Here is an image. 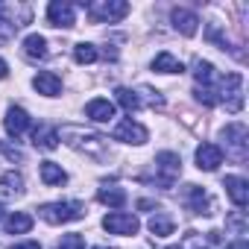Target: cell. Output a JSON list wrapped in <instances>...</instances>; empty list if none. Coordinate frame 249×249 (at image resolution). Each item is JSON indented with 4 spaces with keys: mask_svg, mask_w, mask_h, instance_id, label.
Here are the masks:
<instances>
[{
    "mask_svg": "<svg viewBox=\"0 0 249 249\" xmlns=\"http://www.w3.org/2000/svg\"><path fill=\"white\" fill-rule=\"evenodd\" d=\"M59 138H62L71 150L85 153L88 159H97V161L108 159V141H106L103 135H97V132H85L82 126H73V123H68V126H62Z\"/></svg>",
    "mask_w": 249,
    "mask_h": 249,
    "instance_id": "1",
    "label": "cell"
},
{
    "mask_svg": "<svg viewBox=\"0 0 249 249\" xmlns=\"http://www.w3.org/2000/svg\"><path fill=\"white\" fill-rule=\"evenodd\" d=\"M41 220L50 223V226H62V223H73V220H82L85 217V205L82 202H47L38 208Z\"/></svg>",
    "mask_w": 249,
    "mask_h": 249,
    "instance_id": "2",
    "label": "cell"
},
{
    "mask_svg": "<svg viewBox=\"0 0 249 249\" xmlns=\"http://www.w3.org/2000/svg\"><path fill=\"white\" fill-rule=\"evenodd\" d=\"M85 12L97 24H114V21L129 15V3L126 0H94V3L85 6Z\"/></svg>",
    "mask_w": 249,
    "mask_h": 249,
    "instance_id": "3",
    "label": "cell"
},
{
    "mask_svg": "<svg viewBox=\"0 0 249 249\" xmlns=\"http://www.w3.org/2000/svg\"><path fill=\"white\" fill-rule=\"evenodd\" d=\"M30 24V6L0 3V41H9L21 27Z\"/></svg>",
    "mask_w": 249,
    "mask_h": 249,
    "instance_id": "4",
    "label": "cell"
},
{
    "mask_svg": "<svg viewBox=\"0 0 249 249\" xmlns=\"http://www.w3.org/2000/svg\"><path fill=\"white\" fill-rule=\"evenodd\" d=\"M217 94H220V103H226V111L237 114V111L243 108V76H240V73L223 76Z\"/></svg>",
    "mask_w": 249,
    "mask_h": 249,
    "instance_id": "5",
    "label": "cell"
},
{
    "mask_svg": "<svg viewBox=\"0 0 249 249\" xmlns=\"http://www.w3.org/2000/svg\"><path fill=\"white\" fill-rule=\"evenodd\" d=\"M179 173H182V159H179V153L164 150V153L156 156V182H159L161 188H173V182L179 179Z\"/></svg>",
    "mask_w": 249,
    "mask_h": 249,
    "instance_id": "6",
    "label": "cell"
},
{
    "mask_svg": "<svg viewBox=\"0 0 249 249\" xmlns=\"http://www.w3.org/2000/svg\"><path fill=\"white\" fill-rule=\"evenodd\" d=\"M103 229L108 231V234H138V229H141V223H138V217L135 214H126V211H111V214H106L103 217Z\"/></svg>",
    "mask_w": 249,
    "mask_h": 249,
    "instance_id": "7",
    "label": "cell"
},
{
    "mask_svg": "<svg viewBox=\"0 0 249 249\" xmlns=\"http://www.w3.org/2000/svg\"><path fill=\"white\" fill-rule=\"evenodd\" d=\"M182 202H185V208H188L191 214H211V208H214L208 191L199 188V185H185V191H182Z\"/></svg>",
    "mask_w": 249,
    "mask_h": 249,
    "instance_id": "8",
    "label": "cell"
},
{
    "mask_svg": "<svg viewBox=\"0 0 249 249\" xmlns=\"http://www.w3.org/2000/svg\"><path fill=\"white\" fill-rule=\"evenodd\" d=\"M246 138H249V132H246L243 123H229L223 129V141L237 161H246Z\"/></svg>",
    "mask_w": 249,
    "mask_h": 249,
    "instance_id": "9",
    "label": "cell"
},
{
    "mask_svg": "<svg viewBox=\"0 0 249 249\" xmlns=\"http://www.w3.org/2000/svg\"><path fill=\"white\" fill-rule=\"evenodd\" d=\"M47 21H50V27L68 30V27L76 24V6L68 3V0H53V3L47 6Z\"/></svg>",
    "mask_w": 249,
    "mask_h": 249,
    "instance_id": "10",
    "label": "cell"
},
{
    "mask_svg": "<svg viewBox=\"0 0 249 249\" xmlns=\"http://www.w3.org/2000/svg\"><path fill=\"white\" fill-rule=\"evenodd\" d=\"M147 138H150V132L141 126V123H135L132 117H126L123 123H117V126H114V141H123V144H135V147H141V144H147Z\"/></svg>",
    "mask_w": 249,
    "mask_h": 249,
    "instance_id": "11",
    "label": "cell"
},
{
    "mask_svg": "<svg viewBox=\"0 0 249 249\" xmlns=\"http://www.w3.org/2000/svg\"><path fill=\"white\" fill-rule=\"evenodd\" d=\"M3 126H6L9 138H21V135L30 129V114H27V108L9 106V108H6V117H3Z\"/></svg>",
    "mask_w": 249,
    "mask_h": 249,
    "instance_id": "12",
    "label": "cell"
},
{
    "mask_svg": "<svg viewBox=\"0 0 249 249\" xmlns=\"http://www.w3.org/2000/svg\"><path fill=\"white\" fill-rule=\"evenodd\" d=\"M220 164H223V150H220L217 144H202V147H196V167H199V170L214 173Z\"/></svg>",
    "mask_w": 249,
    "mask_h": 249,
    "instance_id": "13",
    "label": "cell"
},
{
    "mask_svg": "<svg viewBox=\"0 0 249 249\" xmlns=\"http://www.w3.org/2000/svg\"><path fill=\"white\" fill-rule=\"evenodd\" d=\"M170 21H173L176 33H182V36H188V38H191V36H196V27H199V18H196V12L176 6V9L170 12Z\"/></svg>",
    "mask_w": 249,
    "mask_h": 249,
    "instance_id": "14",
    "label": "cell"
},
{
    "mask_svg": "<svg viewBox=\"0 0 249 249\" xmlns=\"http://www.w3.org/2000/svg\"><path fill=\"white\" fill-rule=\"evenodd\" d=\"M194 76H196V88H211V91H217L220 88V79H223L214 71V65L211 62H202V59L194 62Z\"/></svg>",
    "mask_w": 249,
    "mask_h": 249,
    "instance_id": "15",
    "label": "cell"
},
{
    "mask_svg": "<svg viewBox=\"0 0 249 249\" xmlns=\"http://www.w3.org/2000/svg\"><path fill=\"white\" fill-rule=\"evenodd\" d=\"M223 188H226L229 199H231L237 208H246V202H249V182H246V179H240V176H226V179H223Z\"/></svg>",
    "mask_w": 249,
    "mask_h": 249,
    "instance_id": "16",
    "label": "cell"
},
{
    "mask_svg": "<svg viewBox=\"0 0 249 249\" xmlns=\"http://www.w3.org/2000/svg\"><path fill=\"white\" fill-rule=\"evenodd\" d=\"M24 56H27L30 62H44V59L50 56V50H47V38L38 36V33H30V36L24 38Z\"/></svg>",
    "mask_w": 249,
    "mask_h": 249,
    "instance_id": "17",
    "label": "cell"
},
{
    "mask_svg": "<svg viewBox=\"0 0 249 249\" xmlns=\"http://www.w3.org/2000/svg\"><path fill=\"white\" fill-rule=\"evenodd\" d=\"M33 88H36L38 94H44V97H56V94L62 91V79H59L53 71H41V73H36Z\"/></svg>",
    "mask_w": 249,
    "mask_h": 249,
    "instance_id": "18",
    "label": "cell"
},
{
    "mask_svg": "<svg viewBox=\"0 0 249 249\" xmlns=\"http://www.w3.org/2000/svg\"><path fill=\"white\" fill-rule=\"evenodd\" d=\"M85 114L94 120V123H108L114 117V106L106 100V97H94L88 106H85Z\"/></svg>",
    "mask_w": 249,
    "mask_h": 249,
    "instance_id": "19",
    "label": "cell"
},
{
    "mask_svg": "<svg viewBox=\"0 0 249 249\" xmlns=\"http://www.w3.org/2000/svg\"><path fill=\"white\" fill-rule=\"evenodd\" d=\"M21 194H24V176H21V173L9 170V173L0 176V196L15 199V196H21Z\"/></svg>",
    "mask_w": 249,
    "mask_h": 249,
    "instance_id": "20",
    "label": "cell"
},
{
    "mask_svg": "<svg viewBox=\"0 0 249 249\" xmlns=\"http://www.w3.org/2000/svg\"><path fill=\"white\" fill-rule=\"evenodd\" d=\"M33 144L38 147V150H56L59 147V132L53 129V126H36L33 129Z\"/></svg>",
    "mask_w": 249,
    "mask_h": 249,
    "instance_id": "21",
    "label": "cell"
},
{
    "mask_svg": "<svg viewBox=\"0 0 249 249\" xmlns=\"http://www.w3.org/2000/svg\"><path fill=\"white\" fill-rule=\"evenodd\" d=\"M38 173H41V182H44V185H50V188H56V185H65V182H68V173H65L56 161H41Z\"/></svg>",
    "mask_w": 249,
    "mask_h": 249,
    "instance_id": "22",
    "label": "cell"
},
{
    "mask_svg": "<svg viewBox=\"0 0 249 249\" xmlns=\"http://www.w3.org/2000/svg\"><path fill=\"white\" fill-rule=\"evenodd\" d=\"M97 199L103 205H108V208H123V205H126V191L117 188V185H111V188L106 185V188L97 191Z\"/></svg>",
    "mask_w": 249,
    "mask_h": 249,
    "instance_id": "23",
    "label": "cell"
},
{
    "mask_svg": "<svg viewBox=\"0 0 249 249\" xmlns=\"http://www.w3.org/2000/svg\"><path fill=\"white\" fill-rule=\"evenodd\" d=\"M153 71H159V73H182L185 71V65L173 56V53H159L156 59H153Z\"/></svg>",
    "mask_w": 249,
    "mask_h": 249,
    "instance_id": "24",
    "label": "cell"
},
{
    "mask_svg": "<svg viewBox=\"0 0 249 249\" xmlns=\"http://www.w3.org/2000/svg\"><path fill=\"white\" fill-rule=\"evenodd\" d=\"M6 231L9 234H27L30 229H33V217L27 214V211H15V214H9L6 217Z\"/></svg>",
    "mask_w": 249,
    "mask_h": 249,
    "instance_id": "25",
    "label": "cell"
},
{
    "mask_svg": "<svg viewBox=\"0 0 249 249\" xmlns=\"http://www.w3.org/2000/svg\"><path fill=\"white\" fill-rule=\"evenodd\" d=\"M150 231H153V237H167V234H173V217H167V214H153L150 217Z\"/></svg>",
    "mask_w": 249,
    "mask_h": 249,
    "instance_id": "26",
    "label": "cell"
},
{
    "mask_svg": "<svg viewBox=\"0 0 249 249\" xmlns=\"http://www.w3.org/2000/svg\"><path fill=\"white\" fill-rule=\"evenodd\" d=\"M114 100L126 108L129 114L141 108V94H138V91H129V88H114Z\"/></svg>",
    "mask_w": 249,
    "mask_h": 249,
    "instance_id": "27",
    "label": "cell"
},
{
    "mask_svg": "<svg viewBox=\"0 0 249 249\" xmlns=\"http://www.w3.org/2000/svg\"><path fill=\"white\" fill-rule=\"evenodd\" d=\"M73 59H76V65H91V62H97V59H100V53H97V47H94V44L79 41V44H73Z\"/></svg>",
    "mask_w": 249,
    "mask_h": 249,
    "instance_id": "28",
    "label": "cell"
},
{
    "mask_svg": "<svg viewBox=\"0 0 249 249\" xmlns=\"http://www.w3.org/2000/svg\"><path fill=\"white\" fill-rule=\"evenodd\" d=\"M56 249H85V237L71 231V234H62V240L56 243Z\"/></svg>",
    "mask_w": 249,
    "mask_h": 249,
    "instance_id": "29",
    "label": "cell"
},
{
    "mask_svg": "<svg viewBox=\"0 0 249 249\" xmlns=\"http://www.w3.org/2000/svg\"><path fill=\"white\" fill-rule=\"evenodd\" d=\"M226 226H231L237 234H246V217H243V211H234V214L226 220Z\"/></svg>",
    "mask_w": 249,
    "mask_h": 249,
    "instance_id": "30",
    "label": "cell"
},
{
    "mask_svg": "<svg viewBox=\"0 0 249 249\" xmlns=\"http://www.w3.org/2000/svg\"><path fill=\"white\" fill-rule=\"evenodd\" d=\"M3 153H6L9 159H15V161H21V159H24V153H21V150H15V147H3Z\"/></svg>",
    "mask_w": 249,
    "mask_h": 249,
    "instance_id": "31",
    "label": "cell"
},
{
    "mask_svg": "<svg viewBox=\"0 0 249 249\" xmlns=\"http://www.w3.org/2000/svg\"><path fill=\"white\" fill-rule=\"evenodd\" d=\"M226 249H249V243H246V237H237V240H231Z\"/></svg>",
    "mask_w": 249,
    "mask_h": 249,
    "instance_id": "32",
    "label": "cell"
},
{
    "mask_svg": "<svg viewBox=\"0 0 249 249\" xmlns=\"http://www.w3.org/2000/svg\"><path fill=\"white\" fill-rule=\"evenodd\" d=\"M12 249H41V243H36V240H27V243H15Z\"/></svg>",
    "mask_w": 249,
    "mask_h": 249,
    "instance_id": "33",
    "label": "cell"
},
{
    "mask_svg": "<svg viewBox=\"0 0 249 249\" xmlns=\"http://www.w3.org/2000/svg\"><path fill=\"white\" fill-rule=\"evenodd\" d=\"M6 76H9V68H6L3 59H0V79H6Z\"/></svg>",
    "mask_w": 249,
    "mask_h": 249,
    "instance_id": "34",
    "label": "cell"
},
{
    "mask_svg": "<svg viewBox=\"0 0 249 249\" xmlns=\"http://www.w3.org/2000/svg\"><path fill=\"white\" fill-rule=\"evenodd\" d=\"M138 208H156V202H153V199H141Z\"/></svg>",
    "mask_w": 249,
    "mask_h": 249,
    "instance_id": "35",
    "label": "cell"
},
{
    "mask_svg": "<svg viewBox=\"0 0 249 249\" xmlns=\"http://www.w3.org/2000/svg\"><path fill=\"white\" fill-rule=\"evenodd\" d=\"M94 249H114V246H94Z\"/></svg>",
    "mask_w": 249,
    "mask_h": 249,
    "instance_id": "36",
    "label": "cell"
},
{
    "mask_svg": "<svg viewBox=\"0 0 249 249\" xmlns=\"http://www.w3.org/2000/svg\"><path fill=\"white\" fill-rule=\"evenodd\" d=\"M0 220H3V205H0Z\"/></svg>",
    "mask_w": 249,
    "mask_h": 249,
    "instance_id": "37",
    "label": "cell"
},
{
    "mask_svg": "<svg viewBox=\"0 0 249 249\" xmlns=\"http://www.w3.org/2000/svg\"><path fill=\"white\" fill-rule=\"evenodd\" d=\"M167 249H182V246H167Z\"/></svg>",
    "mask_w": 249,
    "mask_h": 249,
    "instance_id": "38",
    "label": "cell"
},
{
    "mask_svg": "<svg viewBox=\"0 0 249 249\" xmlns=\"http://www.w3.org/2000/svg\"><path fill=\"white\" fill-rule=\"evenodd\" d=\"M199 249H205V246H199Z\"/></svg>",
    "mask_w": 249,
    "mask_h": 249,
    "instance_id": "39",
    "label": "cell"
}]
</instances>
